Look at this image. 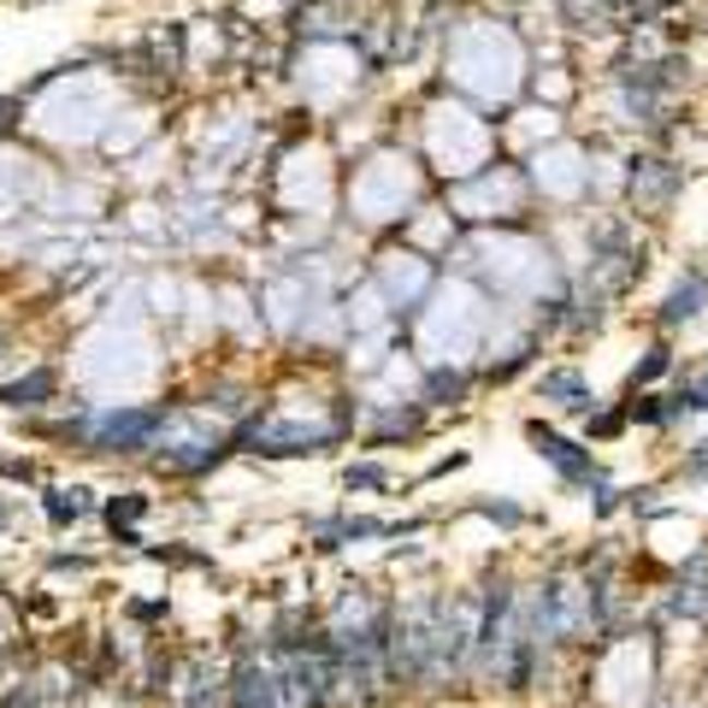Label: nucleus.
<instances>
[{"mask_svg":"<svg viewBox=\"0 0 708 708\" xmlns=\"http://www.w3.org/2000/svg\"><path fill=\"white\" fill-rule=\"evenodd\" d=\"M53 389H60V379H53L48 367H36V372H24V379H12V384H0V408H41V401H53Z\"/></svg>","mask_w":708,"mask_h":708,"instance_id":"nucleus-3","label":"nucleus"},{"mask_svg":"<svg viewBox=\"0 0 708 708\" xmlns=\"http://www.w3.org/2000/svg\"><path fill=\"white\" fill-rule=\"evenodd\" d=\"M703 296H708V272H691V278L668 296V313H661V320H668V325L697 320V313H703Z\"/></svg>","mask_w":708,"mask_h":708,"instance_id":"nucleus-6","label":"nucleus"},{"mask_svg":"<svg viewBox=\"0 0 708 708\" xmlns=\"http://www.w3.org/2000/svg\"><path fill=\"white\" fill-rule=\"evenodd\" d=\"M526 437H531V449H538V455L549 460V467L561 472V484H597V460H590L585 443H567L561 431H549L543 419H531Z\"/></svg>","mask_w":708,"mask_h":708,"instance_id":"nucleus-1","label":"nucleus"},{"mask_svg":"<svg viewBox=\"0 0 708 708\" xmlns=\"http://www.w3.org/2000/svg\"><path fill=\"white\" fill-rule=\"evenodd\" d=\"M543 396L561 401V408H573V413H590V408H597V396H590V384L579 379V372H549V379H543Z\"/></svg>","mask_w":708,"mask_h":708,"instance_id":"nucleus-5","label":"nucleus"},{"mask_svg":"<svg viewBox=\"0 0 708 708\" xmlns=\"http://www.w3.org/2000/svg\"><path fill=\"white\" fill-rule=\"evenodd\" d=\"M148 508H154V502L142 496V490H119V496H107V502H100V519H107V531H112V538H124V531H136L142 519H148Z\"/></svg>","mask_w":708,"mask_h":708,"instance_id":"nucleus-4","label":"nucleus"},{"mask_svg":"<svg viewBox=\"0 0 708 708\" xmlns=\"http://www.w3.org/2000/svg\"><path fill=\"white\" fill-rule=\"evenodd\" d=\"M668 367H673V355H668V349H649V360H644L638 372H632V389H638V384H649V379H661V372H668Z\"/></svg>","mask_w":708,"mask_h":708,"instance_id":"nucleus-8","label":"nucleus"},{"mask_svg":"<svg viewBox=\"0 0 708 708\" xmlns=\"http://www.w3.org/2000/svg\"><path fill=\"white\" fill-rule=\"evenodd\" d=\"M443 396L460 401L467 396V379H460V372H431V401H443Z\"/></svg>","mask_w":708,"mask_h":708,"instance_id":"nucleus-7","label":"nucleus"},{"mask_svg":"<svg viewBox=\"0 0 708 708\" xmlns=\"http://www.w3.org/2000/svg\"><path fill=\"white\" fill-rule=\"evenodd\" d=\"M685 472H691V479H708V443H697V455H691Z\"/></svg>","mask_w":708,"mask_h":708,"instance_id":"nucleus-11","label":"nucleus"},{"mask_svg":"<svg viewBox=\"0 0 708 708\" xmlns=\"http://www.w3.org/2000/svg\"><path fill=\"white\" fill-rule=\"evenodd\" d=\"M12 519H19V508H12V496H0V531H12Z\"/></svg>","mask_w":708,"mask_h":708,"instance_id":"nucleus-12","label":"nucleus"},{"mask_svg":"<svg viewBox=\"0 0 708 708\" xmlns=\"http://www.w3.org/2000/svg\"><path fill=\"white\" fill-rule=\"evenodd\" d=\"M384 467H349V490H384Z\"/></svg>","mask_w":708,"mask_h":708,"instance_id":"nucleus-9","label":"nucleus"},{"mask_svg":"<svg viewBox=\"0 0 708 708\" xmlns=\"http://www.w3.org/2000/svg\"><path fill=\"white\" fill-rule=\"evenodd\" d=\"M89 514H100L95 490H83V484H41V519H48L53 531L83 526Z\"/></svg>","mask_w":708,"mask_h":708,"instance_id":"nucleus-2","label":"nucleus"},{"mask_svg":"<svg viewBox=\"0 0 708 708\" xmlns=\"http://www.w3.org/2000/svg\"><path fill=\"white\" fill-rule=\"evenodd\" d=\"M12 112H19V100H0V130L12 124Z\"/></svg>","mask_w":708,"mask_h":708,"instance_id":"nucleus-13","label":"nucleus"},{"mask_svg":"<svg viewBox=\"0 0 708 708\" xmlns=\"http://www.w3.org/2000/svg\"><path fill=\"white\" fill-rule=\"evenodd\" d=\"M614 431H626V413H597L590 419V437H614Z\"/></svg>","mask_w":708,"mask_h":708,"instance_id":"nucleus-10","label":"nucleus"}]
</instances>
